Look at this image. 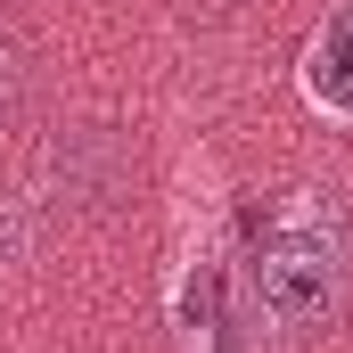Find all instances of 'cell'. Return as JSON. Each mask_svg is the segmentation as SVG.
Listing matches in <instances>:
<instances>
[{
    "mask_svg": "<svg viewBox=\"0 0 353 353\" xmlns=\"http://www.w3.org/2000/svg\"><path fill=\"white\" fill-rule=\"evenodd\" d=\"M255 296L279 329H329L345 312V222L321 189H304L263 239V263H255Z\"/></svg>",
    "mask_w": 353,
    "mask_h": 353,
    "instance_id": "obj_1",
    "label": "cell"
},
{
    "mask_svg": "<svg viewBox=\"0 0 353 353\" xmlns=\"http://www.w3.org/2000/svg\"><path fill=\"white\" fill-rule=\"evenodd\" d=\"M304 99H312L321 115L353 123V8L321 17V33L304 41Z\"/></svg>",
    "mask_w": 353,
    "mask_h": 353,
    "instance_id": "obj_2",
    "label": "cell"
},
{
    "mask_svg": "<svg viewBox=\"0 0 353 353\" xmlns=\"http://www.w3.org/2000/svg\"><path fill=\"white\" fill-rule=\"evenodd\" d=\"M8 99H17V41L0 33V115H8Z\"/></svg>",
    "mask_w": 353,
    "mask_h": 353,
    "instance_id": "obj_3",
    "label": "cell"
}]
</instances>
